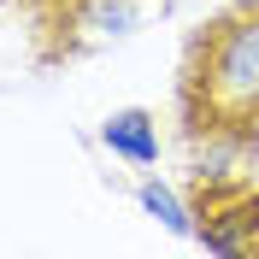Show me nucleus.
<instances>
[{
	"mask_svg": "<svg viewBox=\"0 0 259 259\" xmlns=\"http://www.w3.org/2000/svg\"><path fill=\"white\" fill-rule=\"evenodd\" d=\"M142 200H147V206H153V212H159V218H165V224H171V230H189V218H183V212H177V200H171V194H165V189H153V183H147V189H142Z\"/></svg>",
	"mask_w": 259,
	"mask_h": 259,
	"instance_id": "obj_4",
	"label": "nucleus"
},
{
	"mask_svg": "<svg viewBox=\"0 0 259 259\" xmlns=\"http://www.w3.org/2000/svg\"><path fill=\"white\" fill-rule=\"evenodd\" d=\"M177 100L194 136H259V0L224 6L189 41Z\"/></svg>",
	"mask_w": 259,
	"mask_h": 259,
	"instance_id": "obj_1",
	"label": "nucleus"
},
{
	"mask_svg": "<svg viewBox=\"0 0 259 259\" xmlns=\"http://www.w3.org/2000/svg\"><path fill=\"white\" fill-rule=\"evenodd\" d=\"M106 147L124 153V159H136V165H153V159H159L153 118H147V112H118V118H106Z\"/></svg>",
	"mask_w": 259,
	"mask_h": 259,
	"instance_id": "obj_3",
	"label": "nucleus"
},
{
	"mask_svg": "<svg viewBox=\"0 0 259 259\" xmlns=\"http://www.w3.org/2000/svg\"><path fill=\"white\" fill-rule=\"evenodd\" d=\"M24 6L35 12V35L48 59H77L106 41H124L153 12V0H24Z\"/></svg>",
	"mask_w": 259,
	"mask_h": 259,
	"instance_id": "obj_2",
	"label": "nucleus"
}]
</instances>
